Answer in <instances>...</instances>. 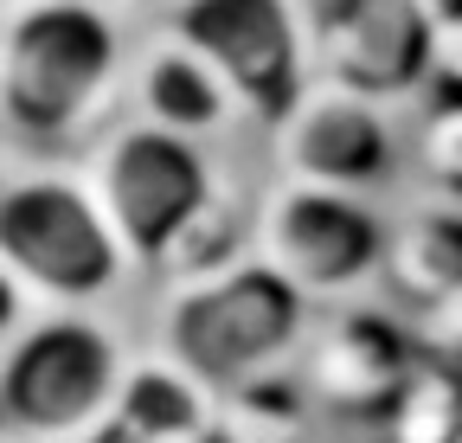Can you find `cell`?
Returning a JSON list of instances; mask_svg holds the SVG:
<instances>
[{"mask_svg":"<svg viewBox=\"0 0 462 443\" xmlns=\"http://www.w3.org/2000/svg\"><path fill=\"white\" fill-rule=\"evenodd\" d=\"M437 7H443V0H437Z\"/></svg>","mask_w":462,"mask_h":443,"instance_id":"25","label":"cell"},{"mask_svg":"<svg viewBox=\"0 0 462 443\" xmlns=\"http://www.w3.org/2000/svg\"><path fill=\"white\" fill-rule=\"evenodd\" d=\"M0 257L26 276L32 296L65 309L109 302L135 270V251L116 232L97 180L65 168H32L0 187Z\"/></svg>","mask_w":462,"mask_h":443,"instance_id":"3","label":"cell"},{"mask_svg":"<svg viewBox=\"0 0 462 443\" xmlns=\"http://www.w3.org/2000/svg\"><path fill=\"white\" fill-rule=\"evenodd\" d=\"M167 32L193 45L263 129H276L315 84L309 0H173Z\"/></svg>","mask_w":462,"mask_h":443,"instance_id":"6","label":"cell"},{"mask_svg":"<svg viewBox=\"0 0 462 443\" xmlns=\"http://www.w3.org/2000/svg\"><path fill=\"white\" fill-rule=\"evenodd\" d=\"M411 161L437 187V199L462 206V103H424V123L411 135Z\"/></svg>","mask_w":462,"mask_h":443,"instance_id":"17","label":"cell"},{"mask_svg":"<svg viewBox=\"0 0 462 443\" xmlns=\"http://www.w3.org/2000/svg\"><path fill=\"white\" fill-rule=\"evenodd\" d=\"M315 443H328V437H315Z\"/></svg>","mask_w":462,"mask_h":443,"instance_id":"23","label":"cell"},{"mask_svg":"<svg viewBox=\"0 0 462 443\" xmlns=\"http://www.w3.org/2000/svg\"><path fill=\"white\" fill-rule=\"evenodd\" d=\"M424 103H462V7L443 0L424 59Z\"/></svg>","mask_w":462,"mask_h":443,"instance_id":"18","label":"cell"},{"mask_svg":"<svg viewBox=\"0 0 462 443\" xmlns=\"http://www.w3.org/2000/svg\"><path fill=\"white\" fill-rule=\"evenodd\" d=\"M276 142V168L282 180H309V187H340V193H379L404 168V135L392 123V103L309 84V97L270 129Z\"/></svg>","mask_w":462,"mask_h":443,"instance_id":"9","label":"cell"},{"mask_svg":"<svg viewBox=\"0 0 462 443\" xmlns=\"http://www.w3.org/2000/svg\"><path fill=\"white\" fill-rule=\"evenodd\" d=\"M0 443H14V437H7V430H0Z\"/></svg>","mask_w":462,"mask_h":443,"instance_id":"22","label":"cell"},{"mask_svg":"<svg viewBox=\"0 0 462 443\" xmlns=\"http://www.w3.org/2000/svg\"><path fill=\"white\" fill-rule=\"evenodd\" d=\"M78 7H103V14H123L129 0H78Z\"/></svg>","mask_w":462,"mask_h":443,"instance_id":"21","label":"cell"},{"mask_svg":"<svg viewBox=\"0 0 462 443\" xmlns=\"http://www.w3.org/2000/svg\"><path fill=\"white\" fill-rule=\"evenodd\" d=\"M199 443H315V405L296 373H270L218 392Z\"/></svg>","mask_w":462,"mask_h":443,"instance_id":"15","label":"cell"},{"mask_svg":"<svg viewBox=\"0 0 462 443\" xmlns=\"http://www.w3.org/2000/svg\"><path fill=\"white\" fill-rule=\"evenodd\" d=\"M385 443H456L462 430V373L456 366H424L398 385V399L385 405Z\"/></svg>","mask_w":462,"mask_h":443,"instance_id":"16","label":"cell"},{"mask_svg":"<svg viewBox=\"0 0 462 443\" xmlns=\"http://www.w3.org/2000/svg\"><path fill=\"white\" fill-rule=\"evenodd\" d=\"M123 347L90 315L26 321L0 360V430L14 443H84L116 418Z\"/></svg>","mask_w":462,"mask_h":443,"instance_id":"4","label":"cell"},{"mask_svg":"<svg viewBox=\"0 0 462 443\" xmlns=\"http://www.w3.org/2000/svg\"><path fill=\"white\" fill-rule=\"evenodd\" d=\"M135 103H142L148 123H161L173 135H193V142H212L245 116V103L231 97V84L173 32H161L135 59Z\"/></svg>","mask_w":462,"mask_h":443,"instance_id":"11","label":"cell"},{"mask_svg":"<svg viewBox=\"0 0 462 443\" xmlns=\"http://www.w3.org/2000/svg\"><path fill=\"white\" fill-rule=\"evenodd\" d=\"M418 341L411 321L392 309H360L340 302L328 309V321L309 328V341L296 354V379L315 411H340V418H385V405L398 399V385L418 373Z\"/></svg>","mask_w":462,"mask_h":443,"instance_id":"10","label":"cell"},{"mask_svg":"<svg viewBox=\"0 0 462 443\" xmlns=\"http://www.w3.org/2000/svg\"><path fill=\"white\" fill-rule=\"evenodd\" d=\"M26 315H32V290H26V276H20L7 257H0V341L20 335Z\"/></svg>","mask_w":462,"mask_h":443,"instance_id":"19","label":"cell"},{"mask_svg":"<svg viewBox=\"0 0 462 443\" xmlns=\"http://www.w3.org/2000/svg\"><path fill=\"white\" fill-rule=\"evenodd\" d=\"M257 251V206L238 193V187H225L187 218V232L173 238L161 257H154V276L167 290H180V283H206V276L231 270V263H245Z\"/></svg>","mask_w":462,"mask_h":443,"instance_id":"14","label":"cell"},{"mask_svg":"<svg viewBox=\"0 0 462 443\" xmlns=\"http://www.w3.org/2000/svg\"><path fill=\"white\" fill-rule=\"evenodd\" d=\"M309 328H315V302L289 276H276L257 251L167 296V354H180L212 392L296 373Z\"/></svg>","mask_w":462,"mask_h":443,"instance_id":"2","label":"cell"},{"mask_svg":"<svg viewBox=\"0 0 462 443\" xmlns=\"http://www.w3.org/2000/svg\"><path fill=\"white\" fill-rule=\"evenodd\" d=\"M84 443H154V437H142V430H129V424H116V418H109V424H103L97 437H84Z\"/></svg>","mask_w":462,"mask_h":443,"instance_id":"20","label":"cell"},{"mask_svg":"<svg viewBox=\"0 0 462 443\" xmlns=\"http://www.w3.org/2000/svg\"><path fill=\"white\" fill-rule=\"evenodd\" d=\"M218 392L180 354H135L116 385V424H129L154 443H199Z\"/></svg>","mask_w":462,"mask_h":443,"instance_id":"12","label":"cell"},{"mask_svg":"<svg viewBox=\"0 0 462 443\" xmlns=\"http://www.w3.org/2000/svg\"><path fill=\"white\" fill-rule=\"evenodd\" d=\"M116 232L135 251V263L154 270V257L187 232V218L218 193V161L206 154V142L193 135H173L161 123H116L97 148V168H90Z\"/></svg>","mask_w":462,"mask_h":443,"instance_id":"7","label":"cell"},{"mask_svg":"<svg viewBox=\"0 0 462 443\" xmlns=\"http://www.w3.org/2000/svg\"><path fill=\"white\" fill-rule=\"evenodd\" d=\"M437 0H309L315 84L354 90L373 103L424 97Z\"/></svg>","mask_w":462,"mask_h":443,"instance_id":"8","label":"cell"},{"mask_svg":"<svg viewBox=\"0 0 462 443\" xmlns=\"http://www.w3.org/2000/svg\"><path fill=\"white\" fill-rule=\"evenodd\" d=\"M123 71L129 51L116 14L78 0H26L0 32V116L39 148L84 142L109 116Z\"/></svg>","mask_w":462,"mask_h":443,"instance_id":"1","label":"cell"},{"mask_svg":"<svg viewBox=\"0 0 462 443\" xmlns=\"http://www.w3.org/2000/svg\"><path fill=\"white\" fill-rule=\"evenodd\" d=\"M392 218L366 193L309 187V180H276L257 199V257L289 276L315 309L360 302L385 276Z\"/></svg>","mask_w":462,"mask_h":443,"instance_id":"5","label":"cell"},{"mask_svg":"<svg viewBox=\"0 0 462 443\" xmlns=\"http://www.w3.org/2000/svg\"><path fill=\"white\" fill-rule=\"evenodd\" d=\"M456 7H462V0H456Z\"/></svg>","mask_w":462,"mask_h":443,"instance_id":"24","label":"cell"},{"mask_svg":"<svg viewBox=\"0 0 462 443\" xmlns=\"http://www.w3.org/2000/svg\"><path fill=\"white\" fill-rule=\"evenodd\" d=\"M385 276H392V290L411 302V309H430L443 296H462V206L437 199V206L411 212L404 226H392Z\"/></svg>","mask_w":462,"mask_h":443,"instance_id":"13","label":"cell"}]
</instances>
